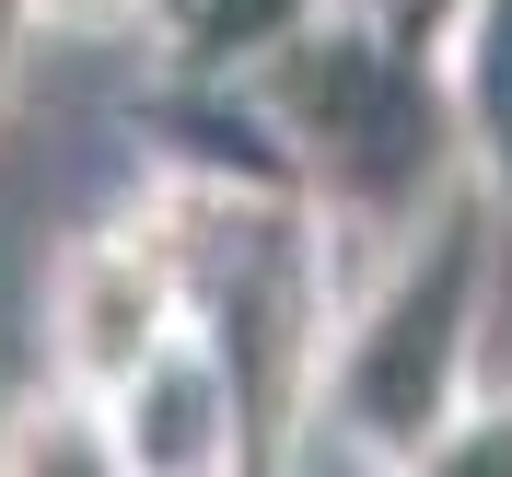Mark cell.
<instances>
[{
    "instance_id": "6da1fadb",
    "label": "cell",
    "mask_w": 512,
    "mask_h": 477,
    "mask_svg": "<svg viewBox=\"0 0 512 477\" xmlns=\"http://www.w3.org/2000/svg\"><path fill=\"white\" fill-rule=\"evenodd\" d=\"M501 280H512V222L478 187H454L419 233H396L338 291L303 443H326L361 477H396L443 419H466L489 384H512V361H501Z\"/></svg>"
},
{
    "instance_id": "7a4b0ae2",
    "label": "cell",
    "mask_w": 512,
    "mask_h": 477,
    "mask_svg": "<svg viewBox=\"0 0 512 477\" xmlns=\"http://www.w3.org/2000/svg\"><path fill=\"white\" fill-rule=\"evenodd\" d=\"M280 152L291 198L326 222V256H338V291L373 268L396 233H419L466 187V152H454L443 82L431 59H408L373 12H315L280 59L233 82Z\"/></svg>"
},
{
    "instance_id": "3957f363",
    "label": "cell",
    "mask_w": 512,
    "mask_h": 477,
    "mask_svg": "<svg viewBox=\"0 0 512 477\" xmlns=\"http://www.w3.org/2000/svg\"><path fill=\"white\" fill-rule=\"evenodd\" d=\"M175 326H198V315H187V280H175V256H163V233L140 222V210L59 233L47 280H35V350H47V384L117 396Z\"/></svg>"
},
{
    "instance_id": "277c9868",
    "label": "cell",
    "mask_w": 512,
    "mask_h": 477,
    "mask_svg": "<svg viewBox=\"0 0 512 477\" xmlns=\"http://www.w3.org/2000/svg\"><path fill=\"white\" fill-rule=\"evenodd\" d=\"M105 419H117L128 477H268L280 466V454H268V419H256L245 373L222 361L210 326H175V338L105 396Z\"/></svg>"
},
{
    "instance_id": "5b68a950",
    "label": "cell",
    "mask_w": 512,
    "mask_h": 477,
    "mask_svg": "<svg viewBox=\"0 0 512 477\" xmlns=\"http://www.w3.org/2000/svg\"><path fill=\"white\" fill-rule=\"evenodd\" d=\"M431 82H443L454 152H466V187L512 222V0H466L431 47Z\"/></svg>"
},
{
    "instance_id": "8992f818",
    "label": "cell",
    "mask_w": 512,
    "mask_h": 477,
    "mask_svg": "<svg viewBox=\"0 0 512 477\" xmlns=\"http://www.w3.org/2000/svg\"><path fill=\"white\" fill-rule=\"evenodd\" d=\"M315 12L326 0H175V12H163V70L198 82V94H233V82H256Z\"/></svg>"
},
{
    "instance_id": "52a82bcc",
    "label": "cell",
    "mask_w": 512,
    "mask_h": 477,
    "mask_svg": "<svg viewBox=\"0 0 512 477\" xmlns=\"http://www.w3.org/2000/svg\"><path fill=\"white\" fill-rule=\"evenodd\" d=\"M0 477H128L105 396L47 384V373L12 384V396H0Z\"/></svg>"
},
{
    "instance_id": "ba28073f",
    "label": "cell",
    "mask_w": 512,
    "mask_h": 477,
    "mask_svg": "<svg viewBox=\"0 0 512 477\" xmlns=\"http://www.w3.org/2000/svg\"><path fill=\"white\" fill-rule=\"evenodd\" d=\"M396 477H512V384H489L466 419H443Z\"/></svg>"
},
{
    "instance_id": "9c48e42d",
    "label": "cell",
    "mask_w": 512,
    "mask_h": 477,
    "mask_svg": "<svg viewBox=\"0 0 512 477\" xmlns=\"http://www.w3.org/2000/svg\"><path fill=\"white\" fill-rule=\"evenodd\" d=\"M24 35H59V47H117V35H163L175 0H12Z\"/></svg>"
},
{
    "instance_id": "30bf717a",
    "label": "cell",
    "mask_w": 512,
    "mask_h": 477,
    "mask_svg": "<svg viewBox=\"0 0 512 477\" xmlns=\"http://www.w3.org/2000/svg\"><path fill=\"white\" fill-rule=\"evenodd\" d=\"M24 47H35V35H24V12L0 0V105H12V70H24Z\"/></svg>"
},
{
    "instance_id": "8fae6325",
    "label": "cell",
    "mask_w": 512,
    "mask_h": 477,
    "mask_svg": "<svg viewBox=\"0 0 512 477\" xmlns=\"http://www.w3.org/2000/svg\"><path fill=\"white\" fill-rule=\"evenodd\" d=\"M326 12H373V24H384V12H396V0H326Z\"/></svg>"
}]
</instances>
